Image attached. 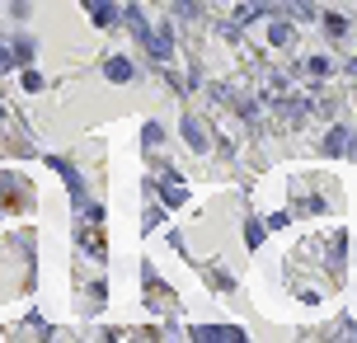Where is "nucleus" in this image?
<instances>
[{
    "label": "nucleus",
    "instance_id": "f257e3e1",
    "mask_svg": "<svg viewBox=\"0 0 357 343\" xmlns=\"http://www.w3.org/2000/svg\"><path fill=\"white\" fill-rule=\"evenodd\" d=\"M123 19H127V24H132V33H136V38L146 43V52H151L155 61H165V56L174 52V48H170L174 28H170V24H165V28H151L146 19H141V10H136V5H127V10H123Z\"/></svg>",
    "mask_w": 357,
    "mask_h": 343
},
{
    "label": "nucleus",
    "instance_id": "f03ea898",
    "mask_svg": "<svg viewBox=\"0 0 357 343\" xmlns=\"http://www.w3.org/2000/svg\"><path fill=\"white\" fill-rule=\"evenodd\" d=\"M85 10H90V19L99 28H108L113 19H118V10H113V0H85Z\"/></svg>",
    "mask_w": 357,
    "mask_h": 343
},
{
    "label": "nucleus",
    "instance_id": "7ed1b4c3",
    "mask_svg": "<svg viewBox=\"0 0 357 343\" xmlns=\"http://www.w3.org/2000/svg\"><path fill=\"white\" fill-rule=\"evenodd\" d=\"M193 334L198 339H245V329H235V324H198Z\"/></svg>",
    "mask_w": 357,
    "mask_h": 343
},
{
    "label": "nucleus",
    "instance_id": "20e7f679",
    "mask_svg": "<svg viewBox=\"0 0 357 343\" xmlns=\"http://www.w3.org/2000/svg\"><path fill=\"white\" fill-rule=\"evenodd\" d=\"M103 76L113 80V85H127V80H132V61H127V56H108Z\"/></svg>",
    "mask_w": 357,
    "mask_h": 343
},
{
    "label": "nucleus",
    "instance_id": "39448f33",
    "mask_svg": "<svg viewBox=\"0 0 357 343\" xmlns=\"http://www.w3.org/2000/svg\"><path fill=\"white\" fill-rule=\"evenodd\" d=\"M160 198H165L170 207H178V202L188 198V188H183V179H174V174H170V179H165V193H160Z\"/></svg>",
    "mask_w": 357,
    "mask_h": 343
},
{
    "label": "nucleus",
    "instance_id": "423d86ee",
    "mask_svg": "<svg viewBox=\"0 0 357 343\" xmlns=\"http://www.w3.org/2000/svg\"><path fill=\"white\" fill-rule=\"evenodd\" d=\"M343 146H348V127H334V132L325 136V156H338Z\"/></svg>",
    "mask_w": 357,
    "mask_h": 343
},
{
    "label": "nucleus",
    "instance_id": "0eeeda50",
    "mask_svg": "<svg viewBox=\"0 0 357 343\" xmlns=\"http://www.w3.org/2000/svg\"><path fill=\"white\" fill-rule=\"evenodd\" d=\"M292 43H296V28L278 19V24H273V48H292Z\"/></svg>",
    "mask_w": 357,
    "mask_h": 343
},
{
    "label": "nucleus",
    "instance_id": "6e6552de",
    "mask_svg": "<svg viewBox=\"0 0 357 343\" xmlns=\"http://www.w3.org/2000/svg\"><path fill=\"white\" fill-rule=\"evenodd\" d=\"M183 136H188V141H193V146H198V151H203V146H207V136H203V127H198V123H193V118H183Z\"/></svg>",
    "mask_w": 357,
    "mask_h": 343
},
{
    "label": "nucleus",
    "instance_id": "1a4fd4ad",
    "mask_svg": "<svg viewBox=\"0 0 357 343\" xmlns=\"http://www.w3.org/2000/svg\"><path fill=\"white\" fill-rule=\"evenodd\" d=\"M263 236H268V231H263L258 221H249V226H245V245H249V249H258V245H263Z\"/></svg>",
    "mask_w": 357,
    "mask_h": 343
},
{
    "label": "nucleus",
    "instance_id": "9d476101",
    "mask_svg": "<svg viewBox=\"0 0 357 343\" xmlns=\"http://www.w3.org/2000/svg\"><path fill=\"white\" fill-rule=\"evenodd\" d=\"M306 71H310V76H329V71H334V61H329V56H310V66H306Z\"/></svg>",
    "mask_w": 357,
    "mask_h": 343
},
{
    "label": "nucleus",
    "instance_id": "9b49d317",
    "mask_svg": "<svg viewBox=\"0 0 357 343\" xmlns=\"http://www.w3.org/2000/svg\"><path fill=\"white\" fill-rule=\"evenodd\" d=\"M14 61H33V43H28V38L14 43Z\"/></svg>",
    "mask_w": 357,
    "mask_h": 343
},
{
    "label": "nucleus",
    "instance_id": "f8f14e48",
    "mask_svg": "<svg viewBox=\"0 0 357 343\" xmlns=\"http://www.w3.org/2000/svg\"><path fill=\"white\" fill-rule=\"evenodd\" d=\"M19 85H24V90H43V76H38V71H24V80H19Z\"/></svg>",
    "mask_w": 357,
    "mask_h": 343
},
{
    "label": "nucleus",
    "instance_id": "ddd939ff",
    "mask_svg": "<svg viewBox=\"0 0 357 343\" xmlns=\"http://www.w3.org/2000/svg\"><path fill=\"white\" fill-rule=\"evenodd\" d=\"M10 66H14V52H5V48H0V71H10Z\"/></svg>",
    "mask_w": 357,
    "mask_h": 343
},
{
    "label": "nucleus",
    "instance_id": "4468645a",
    "mask_svg": "<svg viewBox=\"0 0 357 343\" xmlns=\"http://www.w3.org/2000/svg\"><path fill=\"white\" fill-rule=\"evenodd\" d=\"M0 118H5V108H0Z\"/></svg>",
    "mask_w": 357,
    "mask_h": 343
}]
</instances>
